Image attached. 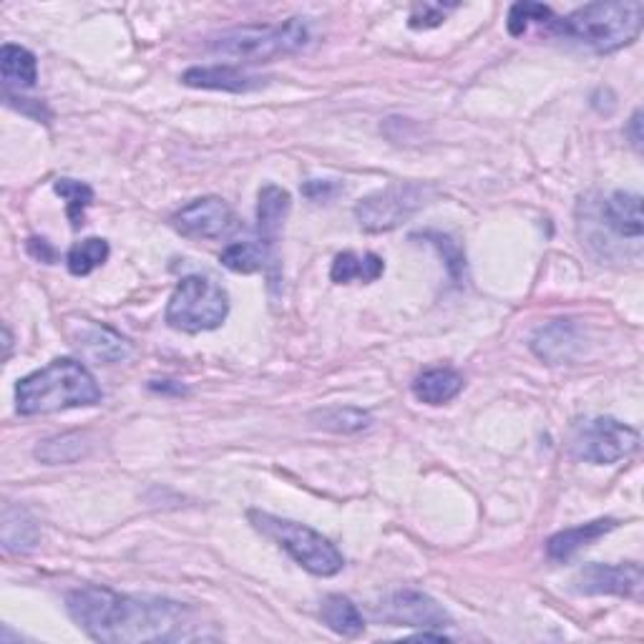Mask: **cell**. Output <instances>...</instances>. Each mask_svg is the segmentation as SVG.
I'll list each match as a JSON object with an SVG mask.
<instances>
[{"label": "cell", "mask_w": 644, "mask_h": 644, "mask_svg": "<svg viewBox=\"0 0 644 644\" xmlns=\"http://www.w3.org/2000/svg\"><path fill=\"white\" fill-rule=\"evenodd\" d=\"M41 539L39 523L15 503L3 506V549L8 554H29Z\"/></svg>", "instance_id": "cell-19"}, {"label": "cell", "mask_w": 644, "mask_h": 644, "mask_svg": "<svg viewBox=\"0 0 644 644\" xmlns=\"http://www.w3.org/2000/svg\"><path fill=\"white\" fill-rule=\"evenodd\" d=\"M247 517L262 537L272 539L282 551H288L305 572L315 577H335L337 572H343L345 559L340 554V549L320 531L310 529L308 523L274 517V513L260 509H252Z\"/></svg>", "instance_id": "cell-5"}, {"label": "cell", "mask_w": 644, "mask_h": 644, "mask_svg": "<svg viewBox=\"0 0 644 644\" xmlns=\"http://www.w3.org/2000/svg\"><path fill=\"white\" fill-rule=\"evenodd\" d=\"M640 448V430L616 418H592L577 428L572 450L586 464L606 466L630 458Z\"/></svg>", "instance_id": "cell-8"}, {"label": "cell", "mask_w": 644, "mask_h": 644, "mask_svg": "<svg viewBox=\"0 0 644 644\" xmlns=\"http://www.w3.org/2000/svg\"><path fill=\"white\" fill-rule=\"evenodd\" d=\"M229 315V294L215 278L189 274L172 292L164 320L179 333H209L217 330Z\"/></svg>", "instance_id": "cell-6"}, {"label": "cell", "mask_w": 644, "mask_h": 644, "mask_svg": "<svg viewBox=\"0 0 644 644\" xmlns=\"http://www.w3.org/2000/svg\"><path fill=\"white\" fill-rule=\"evenodd\" d=\"M531 351L539 361L549 365L572 363L577 353L582 351V330L574 320H554L539 328L531 337Z\"/></svg>", "instance_id": "cell-13"}, {"label": "cell", "mask_w": 644, "mask_h": 644, "mask_svg": "<svg viewBox=\"0 0 644 644\" xmlns=\"http://www.w3.org/2000/svg\"><path fill=\"white\" fill-rule=\"evenodd\" d=\"M385 262L383 257L367 252V255H355V252H340L333 267H330V280L337 284H347L353 280L361 282H375L383 278Z\"/></svg>", "instance_id": "cell-21"}, {"label": "cell", "mask_w": 644, "mask_h": 644, "mask_svg": "<svg viewBox=\"0 0 644 644\" xmlns=\"http://www.w3.org/2000/svg\"><path fill=\"white\" fill-rule=\"evenodd\" d=\"M627 136H630V144L634 146V152L642 154V142H644V134H642V108L632 114L630 124H627Z\"/></svg>", "instance_id": "cell-33"}, {"label": "cell", "mask_w": 644, "mask_h": 644, "mask_svg": "<svg viewBox=\"0 0 644 644\" xmlns=\"http://www.w3.org/2000/svg\"><path fill=\"white\" fill-rule=\"evenodd\" d=\"M602 219L616 237L640 242L644 235L642 197L634 191H614L602 201Z\"/></svg>", "instance_id": "cell-15"}, {"label": "cell", "mask_w": 644, "mask_h": 644, "mask_svg": "<svg viewBox=\"0 0 644 644\" xmlns=\"http://www.w3.org/2000/svg\"><path fill=\"white\" fill-rule=\"evenodd\" d=\"M644 6L640 0L586 3L567 18H559L557 33L594 53H614L640 39Z\"/></svg>", "instance_id": "cell-3"}, {"label": "cell", "mask_w": 644, "mask_h": 644, "mask_svg": "<svg viewBox=\"0 0 644 644\" xmlns=\"http://www.w3.org/2000/svg\"><path fill=\"white\" fill-rule=\"evenodd\" d=\"M181 84L189 89H207V91H227V94H247L267 86V79L255 76L237 66L217 63V66H195L181 73Z\"/></svg>", "instance_id": "cell-14"}, {"label": "cell", "mask_w": 644, "mask_h": 644, "mask_svg": "<svg viewBox=\"0 0 644 644\" xmlns=\"http://www.w3.org/2000/svg\"><path fill=\"white\" fill-rule=\"evenodd\" d=\"M456 3H418L413 6L411 18H408V25L413 31H428V29H436L446 21V15L450 11H456Z\"/></svg>", "instance_id": "cell-29"}, {"label": "cell", "mask_w": 644, "mask_h": 644, "mask_svg": "<svg viewBox=\"0 0 644 644\" xmlns=\"http://www.w3.org/2000/svg\"><path fill=\"white\" fill-rule=\"evenodd\" d=\"M312 29L308 18H288L274 25H242L209 41V51L239 63H270L308 49Z\"/></svg>", "instance_id": "cell-4"}, {"label": "cell", "mask_w": 644, "mask_h": 644, "mask_svg": "<svg viewBox=\"0 0 644 644\" xmlns=\"http://www.w3.org/2000/svg\"><path fill=\"white\" fill-rule=\"evenodd\" d=\"M464 391V375L454 367H430L413 381V395L426 406H444Z\"/></svg>", "instance_id": "cell-18"}, {"label": "cell", "mask_w": 644, "mask_h": 644, "mask_svg": "<svg viewBox=\"0 0 644 644\" xmlns=\"http://www.w3.org/2000/svg\"><path fill=\"white\" fill-rule=\"evenodd\" d=\"M574 589L586 596H640L642 567L630 564H589L574 577Z\"/></svg>", "instance_id": "cell-10"}, {"label": "cell", "mask_w": 644, "mask_h": 644, "mask_svg": "<svg viewBox=\"0 0 644 644\" xmlns=\"http://www.w3.org/2000/svg\"><path fill=\"white\" fill-rule=\"evenodd\" d=\"M612 529H616L614 519H596V521L582 523V527L559 531L547 541V557L551 561H569L582 549L592 547L594 541H600L602 537H606V533H610Z\"/></svg>", "instance_id": "cell-16"}, {"label": "cell", "mask_w": 644, "mask_h": 644, "mask_svg": "<svg viewBox=\"0 0 644 644\" xmlns=\"http://www.w3.org/2000/svg\"><path fill=\"white\" fill-rule=\"evenodd\" d=\"M86 454H89V440L81 434L51 436V438H45L39 448H35V458L45 466L76 464Z\"/></svg>", "instance_id": "cell-23"}, {"label": "cell", "mask_w": 644, "mask_h": 644, "mask_svg": "<svg viewBox=\"0 0 644 644\" xmlns=\"http://www.w3.org/2000/svg\"><path fill=\"white\" fill-rule=\"evenodd\" d=\"M53 189H56V195L63 201H66V215L71 219V227L73 229L84 227L86 209L94 205V189H91L86 181L69 179V177L53 181Z\"/></svg>", "instance_id": "cell-27"}, {"label": "cell", "mask_w": 644, "mask_h": 644, "mask_svg": "<svg viewBox=\"0 0 644 644\" xmlns=\"http://www.w3.org/2000/svg\"><path fill=\"white\" fill-rule=\"evenodd\" d=\"M101 393L94 373L73 357H56L15 385V408L21 416H45L69 408L98 406Z\"/></svg>", "instance_id": "cell-2"}, {"label": "cell", "mask_w": 644, "mask_h": 644, "mask_svg": "<svg viewBox=\"0 0 644 644\" xmlns=\"http://www.w3.org/2000/svg\"><path fill=\"white\" fill-rule=\"evenodd\" d=\"M108 255H112V247H108L106 239L101 237L81 239V242H76L69 250L66 267L71 274H76V278H86V274H91L96 267L108 260Z\"/></svg>", "instance_id": "cell-25"}, {"label": "cell", "mask_w": 644, "mask_h": 644, "mask_svg": "<svg viewBox=\"0 0 644 644\" xmlns=\"http://www.w3.org/2000/svg\"><path fill=\"white\" fill-rule=\"evenodd\" d=\"M436 195L438 191L436 187H430V184L420 181L388 184V187L373 191V195L357 201L353 215L365 232L373 235L391 232V229L406 225L411 217H416L423 207L430 205V199Z\"/></svg>", "instance_id": "cell-7"}, {"label": "cell", "mask_w": 644, "mask_h": 644, "mask_svg": "<svg viewBox=\"0 0 644 644\" xmlns=\"http://www.w3.org/2000/svg\"><path fill=\"white\" fill-rule=\"evenodd\" d=\"M29 252L35 257V260H41V262H53L56 260V250L45 242V239H39V237H33L29 239Z\"/></svg>", "instance_id": "cell-32"}, {"label": "cell", "mask_w": 644, "mask_h": 644, "mask_svg": "<svg viewBox=\"0 0 644 644\" xmlns=\"http://www.w3.org/2000/svg\"><path fill=\"white\" fill-rule=\"evenodd\" d=\"M537 23V25H547V29L554 31L557 23H559V15H554L549 6H541V3H517L511 6L509 11V33L511 35H523L529 31V25Z\"/></svg>", "instance_id": "cell-28"}, {"label": "cell", "mask_w": 644, "mask_h": 644, "mask_svg": "<svg viewBox=\"0 0 644 644\" xmlns=\"http://www.w3.org/2000/svg\"><path fill=\"white\" fill-rule=\"evenodd\" d=\"M340 191H343V184L335 179H310L305 187H302V195L310 201H330L335 199Z\"/></svg>", "instance_id": "cell-31"}, {"label": "cell", "mask_w": 644, "mask_h": 644, "mask_svg": "<svg viewBox=\"0 0 644 644\" xmlns=\"http://www.w3.org/2000/svg\"><path fill=\"white\" fill-rule=\"evenodd\" d=\"M172 227L187 239H227L239 229V219L222 197H199L172 217Z\"/></svg>", "instance_id": "cell-9"}, {"label": "cell", "mask_w": 644, "mask_h": 644, "mask_svg": "<svg viewBox=\"0 0 644 644\" xmlns=\"http://www.w3.org/2000/svg\"><path fill=\"white\" fill-rule=\"evenodd\" d=\"M0 73H3L6 91L33 89L39 81V61L23 45L6 43L0 51Z\"/></svg>", "instance_id": "cell-20"}, {"label": "cell", "mask_w": 644, "mask_h": 644, "mask_svg": "<svg viewBox=\"0 0 644 644\" xmlns=\"http://www.w3.org/2000/svg\"><path fill=\"white\" fill-rule=\"evenodd\" d=\"M73 347L86 357V361L96 365H116L132 357L134 345L128 343L124 335H118L116 330L98 325V322L81 320L76 333L71 335Z\"/></svg>", "instance_id": "cell-12"}, {"label": "cell", "mask_w": 644, "mask_h": 644, "mask_svg": "<svg viewBox=\"0 0 644 644\" xmlns=\"http://www.w3.org/2000/svg\"><path fill=\"white\" fill-rule=\"evenodd\" d=\"M219 260H222L227 270H232L237 274H252V272L264 270L272 257H270V245H264L260 239V242H232L229 247H225V252L219 255Z\"/></svg>", "instance_id": "cell-24"}, {"label": "cell", "mask_w": 644, "mask_h": 644, "mask_svg": "<svg viewBox=\"0 0 644 644\" xmlns=\"http://www.w3.org/2000/svg\"><path fill=\"white\" fill-rule=\"evenodd\" d=\"M290 195L278 184H264L257 197V232H260L264 245H274L284 219L290 215Z\"/></svg>", "instance_id": "cell-17"}, {"label": "cell", "mask_w": 644, "mask_h": 644, "mask_svg": "<svg viewBox=\"0 0 644 644\" xmlns=\"http://www.w3.org/2000/svg\"><path fill=\"white\" fill-rule=\"evenodd\" d=\"M71 620L104 644H162L201 640V624L189 604L164 596L122 594L108 586H81L66 596Z\"/></svg>", "instance_id": "cell-1"}, {"label": "cell", "mask_w": 644, "mask_h": 644, "mask_svg": "<svg viewBox=\"0 0 644 644\" xmlns=\"http://www.w3.org/2000/svg\"><path fill=\"white\" fill-rule=\"evenodd\" d=\"M423 237L430 239V242H434L438 247V250H440V255L446 257L450 274H454L456 280L461 278L464 267H466V255H464L461 247H458V242H454V239H450L448 235H440V232H426Z\"/></svg>", "instance_id": "cell-30"}, {"label": "cell", "mask_w": 644, "mask_h": 644, "mask_svg": "<svg viewBox=\"0 0 644 644\" xmlns=\"http://www.w3.org/2000/svg\"><path fill=\"white\" fill-rule=\"evenodd\" d=\"M3 340H6V343H3L6 345V361H8V357H11V345H13L11 330H8V328H3Z\"/></svg>", "instance_id": "cell-34"}, {"label": "cell", "mask_w": 644, "mask_h": 644, "mask_svg": "<svg viewBox=\"0 0 644 644\" xmlns=\"http://www.w3.org/2000/svg\"><path fill=\"white\" fill-rule=\"evenodd\" d=\"M385 620L398 624V627L416 630H444L450 627V614L438 604L434 596L418 589H401L395 592L388 606H385Z\"/></svg>", "instance_id": "cell-11"}, {"label": "cell", "mask_w": 644, "mask_h": 644, "mask_svg": "<svg viewBox=\"0 0 644 644\" xmlns=\"http://www.w3.org/2000/svg\"><path fill=\"white\" fill-rule=\"evenodd\" d=\"M320 614L322 622H325L335 634H343V637H357V634L365 630L361 610L343 594H330L328 600L322 602Z\"/></svg>", "instance_id": "cell-22"}, {"label": "cell", "mask_w": 644, "mask_h": 644, "mask_svg": "<svg viewBox=\"0 0 644 644\" xmlns=\"http://www.w3.org/2000/svg\"><path fill=\"white\" fill-rule=\"evenodd\" d=\"M312 423H315L318 428L333 430V434H357V430L371 426L373 416L363 408L337 406V408H325V411L312 413Z\"/></svg>", "instance_id": "cell-26"}]
</instances>
